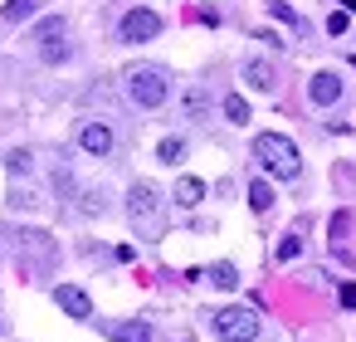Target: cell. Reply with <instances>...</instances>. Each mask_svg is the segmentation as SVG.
<instances>
[{
	"label": "cell",
	"mask_w": 356,
	"mask_h": 342,
	"mask_svg": "<svg viewBox=\"0 0 356 342\" xmlns=\"http://www.w3.org/2000/svg\"><path fill=\"white\" fill-rule=\"evenodd\" d=\"M298 254H302V240H298V235H288V240L278 244V264H288V259H298Z\"/></svg>",
	"instance_id": "obj_21"
},
{
	"label": "cell",
	"mask_w": 356,
	"mask_h": 342,
	"mask_svg": "<svg viewBox=\"0 0 356 342\" xmlns=\"http://www.w3.org/2000/svg\"><path fill=\"white\" fill-rule=\"evenodd\" d=\"M0 332H6V318H0Z\"/></svg>",
	"instance_id": "obj_24"
},
{
	"label": "cell",
	"mask_w": 356,
	"mask_h": 342,
	"mask_svg": "<svg viewBox=\"0 0 356 342\" xmlns=\"http://www.w3.org/2000/svg\"><path fill=\"white\" fill-rule=\"evenodd\" d=\"M40 10V0H6V10H0V20L6 25H20V20H30Z\"/></svg>",
	"instance_id": "obj_12"
},
{
	"label": "cell",
	"mask_w": 356,
	"mask_h": 342,
	"mask_svg": "<svg viewBox=\"0 0 356 342\" xmlns=\"http://www.w3.org/2000/svg\"><path fill=\"white\" fill-rule=\"evenodd\" d=\"M113 337H118V342H152V322H142V318L118 322V327H113Z\"/></svg>",
	"instance_id": "obj_11"
},
{
	"label": "cell",
	"mask_w": 356,
	"mask_h": 342,
	"mask_svg": "<svg viewBox=\"0 0 356 342\" xmlns=\"http://www.w3.org/2000/svg\"><path fill=\"white\" fill-rule=\"evenodd\" d=\"M127 98H132L137 108H161V103L171 98V79H166V69H156V64H137V69H127Z\"/></svg>",
	"instance_id": "obj_2"
},
{
	"label": "cell",
	"mask_w": 356,
	"mask_h": 342,
	"mask_svg": "<svg viewBox=\"0 0 356 342\" xmlns=\"http://www.w3.org/2000/svg\"><path fill=\"white\" fill-rule=\"evenodd\" d=\"M337 298H341V308H356V283H341V293H337Z\"/></svg>",
	"instance_id": "obj_23"
},
{
	"label": "cell",
	"mask_w": 356,
	"mask_h": 342,
	"mask_svg": "<svg viewBox=\"0 0 356 342\" xmlns=\"http://www.w3.org/2000/svg\"><path fill=\"white\" fill-rule=\"evenodd\" d=\"M127 215H132V225L156 230V225H161V191H156L152 181H132V191H127Z\"/></svg>",
	"instance_id": "obj_3"
},
{
	"label": "cell",
	"mask_w": 356,
	"mask_h": 342,
	"mask_svg": "<svg viewBox=\"0 0 356 342\" xmlns=\"http://www.w3.org/2000/svg\"><path fill=\"white\" fill-rule=\"evenodd\" d=\"M205 279H210L215 288H239V269H234V264H210Z\"/></svg>",
	"instance_id": "obj_13"
},
{
	"label": "cell",
	"mask_w": 356,
	"mask_h": 342,
	"mask_svg": "<svg viewBox=\"0 0 356 342\" xmlns=\"http://www.w3.org/2000/svg\"><path fill=\"white\" fill-rule=\"evenodd\" d=\"M210 322H215V332L225 342H254L259 337V313L254 308H220Z\"/></svg>",
	"instance_id": "obj_4"
},
{
	"label": "cell",
	"mask_w": 356,
	"mask_h": 342,
	"mask_svg": "<svg viewBox=\"0 0 356 342\" xmlns=\"http://www.w3.org/2000/svg\"><path fill=\"white\" fill-rule=\"evenodd\" d=\"M156 35H161V15L147 10V6H132V10L122 15V25H118V40H122V45H147V40H156Z\"/></svg>",
	"instance_id": "obj_5"
},
{
	"label": "cell",
	"mask_w": 356,
	"mask_h": 342,
	"mask_svg": "<svg viewBox=\"0 0 356 342\" xmlns=\"http://www.w3.org/2000/svg\"><path fill=\"white\" fill-rule=\"evenodd\" d=\"M79 147H83L88 157H108V152H113V127H108V123H83V127H79Z\"/></svg>",
	"instance_id": "obj_7"
},
{
	"label": "cell",
	"mask_w": 356,
	"mask_h": 342,
	"mask_svg": "<svg viewBox=\"0 0 356 342\" xmlns=\"http://www.w3.org/2000/svg\"><path fill=\"white\" fill-rule=\"evenodd\" d=\"M200 201H205V181H200V176H181V181H176V205L191 210V205H200Z\"/></svg>",
	"instance_id": "obj_10"
},
{
	"label": "cell",
	"mask_w": 356,
	"mask_h": 342,
	"mask_svg": "<svg viewBox=\"0 0 356 342\" xmlns=\"http://www.w3.org/2000/svg\"><path fill=\"white\" fill-rule=\"evenodd\" d=\"M54 303H59L69 318H79V322H83V318H93V298H88L79 283H59V288H54Z\"/></svg>",
	"instance_id": "obj_6"
},
{
	"label": "cell",
	"mask_w": 356,
	"mask_h": 342,
	"mask_svg": "<svg viewBox=\"0 0 356 342\" xmlns=\"http://www.w3.org/2000/svg\"><path fill=\"white\" fill-rule=\"evenodd\" d=\"M156 157H161V162H171V166H176V162H181V157H186V142H181V137H166V142H161V147H156Z\"/></svg>",
	"instance_id": "obj_18"
},
{
	"label": "cell",
	"mask_w": 356,
	"mask_h": 342,
	"mask_svg": "<svg viewBox=\"0 0 356 342\" xmlns=\"http://www.w3.org/2000/svg\"><path fill=\"white\" fill-rule=\"evenodd\" d=\"M249 205L264 215V210L273 205V186H268V181H249Z\"/></svg>",
	"instance_id": "obj_14"
},
{
	"label": "cell",
	"mask_w": 356,
	"mask_h": 342,
	"mask_svg": "<svg viewBox=\"0 0 356 342\" xmlns=\"http://www.w3.org/2000/svg\"><path fill=\"white\" fill-rule=\"evenodd\" d=\"M205 103H210V98H205V88H191V93H186V113H191V118H200V113H205Z\"/></svg>",
	"instance_id": "obj_20"
},
{
	"label": "cell",
	"mask_w": 356,
	"mask_h": 342,
	"mask_svg": "<svg viewBox=\"0 0 356 342\" xmlns=\"http://www.w3.org/2000/svg\"><path fill=\"white\" fill-rule=\"evenodd\" d=\"M6 166H10V171H15V176H25V171H30V166H35V157H30V152H25V147H15V152H10V157H6Z\"/></svg>",
	"instance_id": "obj_19"
},
{
	"label": "cell",
	"mask_w": 356,
	"mask_h": 342,
	"mask_svg": "<svg viewBox=\"0 0 356 342\" xmlns=\"http://www.w3.org/2000/svg\"><path fill=\"white\" fill-rule=\"evenodd\" d=\"M35 40H40V45H49V40H64V15H49V20H40Z\"/></svg>",
	"instance_id": "obj_15"
},
{
	"label": "cell",
	"mask_w": 356,
	"mask_h": 342,
	"mask_svg": "<svg viewBox=\"0 0 356 342\" xmlns=\"http://www.w3.org/2000/svg\"><path fill=\"white\" fill-rule=\"evenodd\" d=\"M346 25H351V15H346V10L327 15V35H346Z\"/></svg>",
	"instance_id": "obj_22"
},
{
	"label": "cell",
	"mask_w": 356,
	"mask_h": 342,
	"mask_svg": "<svg viewBox=\"0 0 356 342\" xmlns=\"http://www.w3.org/2000/svg\"><path fill=\"white\" fill-rule=\"evenodd\" d=\"M244 84H254L259 93H268V88L278 84V74H273V64H268V59H249V64H244Z\"/></svg>",
	"instance_id": "obj_9"
},
{
	"label": "cell",
	"mask_w": 356,
	"mask_h": 342,
	"mask_svg": "<svg viewBox=\"0 0 356 342\" xmlns=\"http://www.w3.org/2000/svg\"><path fill=\"white\" fill-rule=\"evenodd\" d=\"M254 162H259L268 176H283V181H293V176L302 171V152H298L293 137H283V132H259V137H254Z\"/></svg>",
	"instance_id": "obj_1"
},
{
	"label": "cell",
	"mask_w": 356,
	"mask_h": 342,
	"mask_svg": "<svg viewBox=\"0 0 356 342\" xmlns=\"http://www.w3.org/2000/svg\"><path fill=\"white\" fill-rule=\"evenodd\" d=\"M40 59H44V64H64V59H69V45H64V40H49V45H40Z\"/></svg>",
	"instance_id": "obj_17"
},
{
	"label": "cell",
	"mask_w": 356,
	"mask_h": 342,
	"mask_svg": "<svg viewBox=\"0 0 356 342\" xmlns=\"http://www.w3.org/2000/svg\"><path fill=\"white\" fill-rule=\"evenodd\" d=\"M307 98H312L317 108H332V103L341 98V79H337V74H327V69H322V74H312V84H307Z\"/></svg>",
	"instance_id": "obj_8"
},
{
	"label": "cell",
	"mask_w": 356,
	"mask_h": 342,
	"mask_svg": "<svg viewBox=\"0 0 356 342\" xmlns=\"http://www.w3.org/2000/svg\"><path fill=\"white\" fill-rule=\"evenodd\" d=\"M225 118H229V123H239V127H244V123H249V103H244V98H239V93H229V98H225Z\"/></svg>",
	"instance_id": "obj_16"
}]
</instances>
